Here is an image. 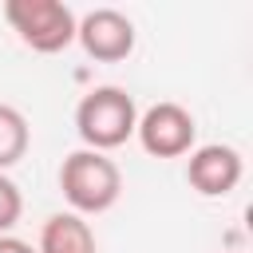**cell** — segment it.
<instances>
[{
  "mask_svg": "<svg viewBox=\"0 0 253 253\" xmlns=\"http://www.w3.org/2000/svg\"><path fill=\"white\" fill-rule=\"evenodd\" d=\"M134 126H138V107H134L130 91H123V87H95L75 107V130L87 150L107 154V150L123 146L134 134Z\"/></svg>",
  "mask_w": 253,
  "mask_h": 253,
  "instance_id": "2",
  "label": "cell"
},
{
  "mask_svg": "<svg viewBox=\"0 0 253 253\" xmlns=\"http://www.w3.org/2000/svg\"><path fill=\"white\" fill-rule=\"evenodd\" d=\"M4 20L40 55H55L75 43V12L63 0H8Z\"/></svg>",
  "mask_w": 253,
  "mask_h": 253,
  "instance_id": "3",
  "label": "cell"
},
{
  "mask_svg": "<svg viewBox=\"0 0 253 253\" xmlns=\"http://www.w3.org/2000/svg\"><path fill=\"white\" fill-rule=\"evenodd\" d=\"M20 213H24V194H20V186H16L8 174H0V233H12L16 221H20Z\"/></svg>",
  "mask_w": 253,
  "mask_h": 253,
  "instance_id": "9",
  "label": "cell"
},
{
  "mask_svg": "<svg viewBox=\"0 0 253 253\" xmlns=\"http://www.w3.org/2000/svg\"><path fill=\"white\" fill-rule=\"evenodd\" d=\"M134 134L150 158H182L198 142V123L182 103H154L138 115Z\"/></svg>",
  "mask_w": 253,
  "mask_h": 253,
  "instance_id": "4",
  "label": "cell"
},
{
  "mask_svg": "<svg viewBox=\"0 0 253 253\" xmlns=\"http://www.w3.org/2000/svg\"><path fill=\"white\" fill-rule=\"evenodd\" d=\"M36 253H95V229L79 213H51L40 229Z\"/></svg>",
  "mask_w": 253,
  "mask_h": 253,
  "instance_id": "7",
  "label": "cell"
},
{
  "mask_svg": "<svg viewBox=\"0 0 253 253\" xmlns=\"http://www.w3.org/2000/svg\"><path fill=\"white\" fill-rule=\"evenodd\" d=\"M59 190L71 213H107L123 194V170L99 150H71L59 166Z\"/></svg>",
  "mask_w": 253,
  "mask_h": 253,
  "instance_id": "1",
  "label": "cell"
},
{
  "mask_svg": "<svg viewBox=\"0 0 253 253\" xmlns=\"http://www.w3.org/2000/svg\"><path fill=\"white\" fill-rule=\"evenodd\" d=\"M28 142H32V130L24 111L12 103H0V174H8L28 154Z\"/></svg>",
  "mask_w": 253,
  "mask_h": 253,
  "instance_id": "8",
  "label": "cell"
},
{
  "mask_svg": "<svg viewBox=\"0 0 253 253\" xmlns=\"http://www.w3.org/2000/svg\"><path fill=\"white\" fill-rule=\"evenodd\" d=\"M0 253H36V245L16 233H0Z\"/></svg>",
  "mask_w": 253,
  "mask_h": 253,
  "instance_id": "10",
  "label": "cell"
},
{
  "mask_svg": "<svg viewBox=\"0 0 253 253\" xmlns=\"http://www.w3.org/2000/svg\"><path fill=\"white\" fill-rule=\"evenodd\" d=\"M241 154L225 142H206V146H194L190 158H186V182L202 194V198H225L237 190L241 182Z\"/></svg>",
  "mask_w": 253,
  "mask_h": 253,
  "instance_id": "6",
  "label": "cell"
},
{
  "mask_svg": "<svg viewBox=\"0 0 253 253\" xmlns=\"http://www.w3.org/2000/svg\"><path fill=\"white\" fill-rule=\"evenodd\" d=\"M75 40L99 63H119L134 51V24L119 8H95L75 24Z\"/></svg>",
  "mask_w": 253,
  "mask_h": 253,
  "instance_id": "5",
  "label": "cell"
}]
</instances>
